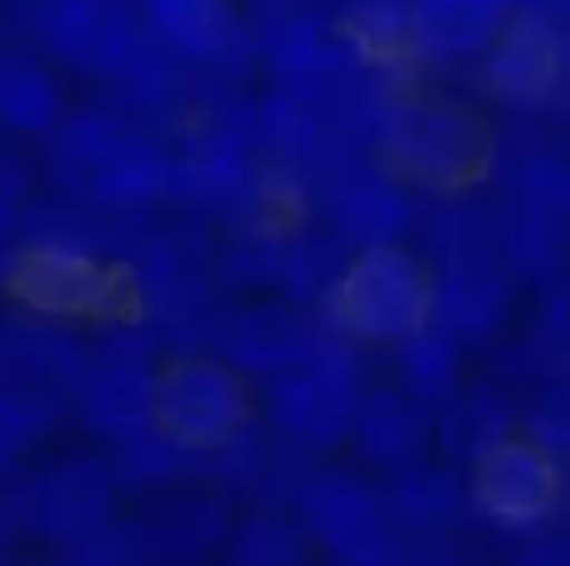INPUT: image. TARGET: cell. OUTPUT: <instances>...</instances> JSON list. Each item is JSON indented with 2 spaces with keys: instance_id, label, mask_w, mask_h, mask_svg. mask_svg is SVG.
<instances>
[{
  "instance_id": "obj_14",
  "label": "cell",
  "mask_w": 570,
  "mask_h": 566,
  "mask_svg": "<svg viewBox=\"0 0 570 566\" xmlns=\"http://www.w3.org/2000/svg\"><path fill=\"white\" fill-rule=\"evenodd\" d=\"M444 440L454 454L481 460L488 450L508 440V414L494 397H468L444 420Z\"/></svg>"
},
{
  "instance_id": "obj_6",
  "label": "cell",
  "mask_w": 570,
  "mask_h": 566,
  "mask_svg": "<svg viewBox=\"0 0 570 566\" xmlns=\"http://www.w3.org/2000/svg\"><path fill=\"white\" fill-rule=\"evenodd\" d=\"M13 517L40 537L73 540L90 537L114 507L110 477L94 464H67L33 477L17 497Z\"/></svg>"
},
{
  "instance_id": "obj_13",
  "label": "cell",
  "mask_w": 570,
  "mask_h": 566,
  "mask_svg": "<svg viewBox=\"0 0 570 566\" xmlns=\"http://www.w3.org/2000/svg\"><path fill=\"white\" fill-rule=\"evenodd\" d=\"M458 484L451 474L441 470H404V477L394 484L391 500H384L387 514H394V520L407 524V527H438L448 524L458 510Z\"/></svg>"
},
{
  "instance_id": "obj_1",
  "label": "cell",
  "mask_w": 570,
  "mask_h": 566,
  "mask_svg": "<svg viewBox=\"0 0 570 566\" xmlns=\"http://www.w3.org/2000/svg\"><path fill=\"white\" fill-rule=\"evenodd\" d=\"M341 324L364 337L401 344L431 317V284L397 247H367L337 280Z\"/></svg>"
},
{
  "instance_id": "obj_2",
  "label": "cell",
  "mask_w": 570,
  "mask_h": 566,
  "mask_svg": "<svg viewBox=\"0 0 570 566\" xmlns=\"http://www.w3.org/2000/svg\"><path fill=\"white\" fill-rule=\"evenodd\" d=\"M247 420L237 374L210 360H184L157 374L154 427L190 454L227 447Z\"/></svg>"
},
{
  "instance_id": "obj_3",
  "label": "cell",
  "mask_w": 570,
  "mask_h": 566,
  "mask_svg": "<svg viewBox=\"0 0 570 566\" xmlns=\"http://www.w3.org/2000/svg\"><path fill=\"white\" fill-rule=\"evenodd\" d=\"M361 394L354 370L341 350L314 344V350L281 370L271 384V417L277 430L307 447H331L354 427Z\"/></svg>"
},
{
  "instance_id": "obj_19",
  "label": "cell",
  "mask_w": 570,
  "mask_h": 566,
  "mask_svg": "<svg viewBox=\"0 0 570 566\" xmlns=\"http://www.w3.org/2000/svg\"><path fill=\"white\" fill-rule=\"evenodd\" d=\"M13 530H17V517H13V507H10L7 500H0V560H3V554L10 550Z\"/></svg>"
},
{
  "instance_id": "obj_12",
  "label": "cell",
  "mask_w": 570,
  "mask_h": 566,
  "mask_svg": "<svg viewBox=\"0 0 570 566\" xmlns=\"http://www.w3.org/2000/svg\"><path fill=\"white\" fill-rule=\"evenodd\" d=\"M401 374L407 394L421 404H441L458 390L461 380V347L441 327H421L401 340Z\"/></svg>"
},
{
  "instance_id": "obj_9",
  "label": "cell",
  "mask_w": 570,
  "mask_h": 566,
  "mask_svg": "<svg viewBox=\"0 0 570 566\" xmlns=\"http://www.w3.org/2000/svg\"><path fill=\"white\" fill-rule=\"evenodd\" d=\"M23 297L47 314H87L107 304L110 280L83 250L67 244L37 247L20 267Z\"/></svg>"
},
{
  "instance_id": "obj_5",
  "label": "cell",
  "mask_w": 570,
  "mask_h": 566,
  "mask_svg": "<svg viewBox=\"0 0 570 566\" xmlns=\"http://www.w3.org/2000/svg\"><path fill=\"white\" fill-rule=\"evenodd\" d=\"M73 394L90 427L127 440L154 424L157 374L137 344H110L80 364Z\"/></svg>"
},
{
  "instance_id": "obj_15",
  "label": "cell",
  "mask_w": 570,
  "mask_h": 566,
  "mask_svg": "<svg viewBox=\"0 0 570 566\" xmlns=\"http://www.w3.org/2000/svg\"><path fill=\"white\" fill-rule=\"evenodd\" d=\"M554 50L538 30H514L511 43L498 57V80L511 87V93H538L551 80Z\"/></svg>"
},
{
  "instance_id": "obj_7",
  "label": "cell",
  "mask_w": 570,
  "mask_h": 566,
  "mask_svg": "<svg viewBox=\"0 0 570 566\" xmlns=\"http://www.w3.org/2000/svg\"><path fill=\"white\" fill-rule=\"evenodd\" d=\"M307 527L317 540H324L331 550H337L344 560H354L377 544H384L387 530V507L384 497H377L364 480L327 474L307 484V494L301 497Z\"/></svg>"
},
{
  "instance_id": "obj_17",
  "label": "cell",
  "mask_w": 570,
  "mask_h": 566,
  "mask_svg": "<svg viewBox=\"0 0 570 566\" xmlns=\"http://www.w3.org/2000/svg\"><path fill=\"white\" fill-rule=\"evenodd\" d=\"M244 566H297L301 564V547H297V537L287 530V527H257L247 534L244 547Z\"/></svg>"
},
{
  "instance_id": "obj_16",
  "label": "cell",
  "mask_w": 570,
  "mask_h": 566,
  "mask_svg": "<svg viewBox=\"0 0 570 566\" xmlns=\"http://www.w3.org/2000/svg\"><path fill=\"white\" fill-rule=\"evenodd\" d=\"M47 404L0 394V474L10 470L47 424Z\"/></svg>"
},
{
  "instance_id": "obj_11",
  "label": "cell",
  "mask_w": 570,
  "mask_h": 566,
  "mask_svg": "<svg viewBox=\"0 0 570 566\" xmlns=\"http://www.w3.org/2000/svg\"><path fill=\"white\" fill-rule=\"evenodd\" d=\"M314 350L307 330L284 310H261L237 320L224 340V354L230 364L254 374H281L301 364Z\"/></svg>"
},
{
  "instance_id": "obj_4",
  "label": "cell",
  "mask_w": 570,
  "mask_h": 566,
  "mask_svg": "<svg viewBox=\"0 0 570 566\" xmlns=\"http://www.w3.org/2000/svg\"><path fill=\"white\" fill-rule=\"evenodd\" d=\"M474 497L491 520L514 530H541L561 504L554 454L531 440L508 437L478 460Z\"/></svg>"
},
{
  "instance_id": "obj_18",
  "label": "cell",
  "mask_w": 570,
  "mask_h": 566,
  "mask_svg": "<svg viewBox=\"0 0 570 566\" xmlns=\"http://www.w3.org/2000/svg\"><path fill=\"white\" fill-rule=\"evenodd\" d=\"M160 17L167 20V27L174 23L177 30H197L207 20V7L210 0H157Z\"/></svg>"
},
{
  "instance_id": "obj_10",
  "label": "cell",
  "mask_w": 570,
  "mask_h": 566,
  "mask_svg": "<svg viewBox=\"0 0 570 566\" xmlns=\"http://www.w3.org/2000/svg\"><path fill=\"white\" fill-rule=\"evenodd\" d=\"M351 434H357L367 457L411 467L424 450L431 427L421 400H414L411 394H374L357 404Z\"/></svg>"
},
{
  "instance_id": "obj_8",
  "label": "cell",
  "mask_w": 570,
  "mask_h": 566,
  "mask_svg": "<svg viewBox=\"0 0 570 566\" xmlns=\"http://www.w3.org/2000/svg\"><path fill=\"white\" fill-rule=\"evenodd\" d=\"M80 354L50 327H10L0 337V394L47 404L57 390H73Z\"/></svg>"
}]
</instances>
